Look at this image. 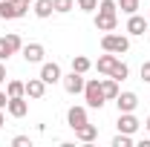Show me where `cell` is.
<instances>
[{"mask_svg": "<svg viewBox=\"0 0 150 147\" xmlns=\"http://www.w3.org/2000/svg\"><path fill=\"white\" fill-rule=\"evenodd\" d=\"M18 49H23V40H20V35H15V32H9V35H0V61L12 58Z\"/></svg>", "mask_w": 150, "mask_h": 147, "instance_id": "cell-5", "label": "cell"}, {"mask_svg": "<svg viewBox=\"0 0 150 147\" xmlns=\"http://www.w3.org/2000/svg\"><path fill=\"white\" fill-rule=\"evenodd\" d=\"M84 101H87V107H93V110H101L104 107V90H101V81L98 78H90L87 84H84Z\"/></svg>", "mask_w": 150, "mask_h": 147, "instance_id": "cell-2", "label": "cell"}, {"mask_svg": "<svg viewBox=\"0 0 150 147\" xmlns=\"http://www.w3.org/2000/svg\"><path fill=\"white\" fill-rule=\"evenodd\" d=\"M43 92H46V81L43 78H29L26 81V95L29 98H43Z\"/></svg>", "mask_w": 150, "mask_h": 147, "instance_id": "cell-11", "label": "cell"}, {"mask_svg": "<svg viewBox=\"0 0 150 147\" xmlns=\"http://www.w3.org/2000/svg\"><path fill=\"white\" fill-rule=\"evenodd\" d=\"M130 144H133V139L127 133H118V136L112 139V147H130Z\"/></svg>", "mask_w": 150, "mask_h": 147, "instance_id": "cell-23", "label": "cell"}, {"mask_svg": "<svg viewBox=\"0 0 150 147\" xmlns=\"http://www.w3.org/2000/svg\"><path fill=\"white\" fill-rule=\"evenodd\" d=\"M127 75H130V69H127V64H121V61H118V64H115V69L110 72V78H115V81H124Z\"/></svg>", "mask_w": 150, "mask_h": 147, "instance_id": "cell-21", "label": "cell"}, {"mask_svg": "<svg viewBox=\"0 0 150 147\" xmlns=\"http://www.w3.org/2000/svg\"><path fill=\"white\" fill-rule=\"evenodd\" d=\"M6 107H9V112H12L15 118H23V115L29 112V104L23 101V95H18V98H9V104H6Z\"/></svg>", "mask_w": 150, "mask_h": 147, "instance_id": "cell-14", "label": "cell"}, {"mask_svg": "<svg viewBox=\"0 0 150 147\" xmlns=\"http://www.w3.org/2000/svg\"><path fill=\"white\" fill-rule=\"evenodd\" d=\"M29 3H32V0H29Z\"/></svg>", "mask_w": 150, "mask_h": 147, "instance_id": "cell-32", "label": "cell"}, {"mask_svg": "<svg viewBox=\"0 0 150 147\" xmlns=\"http://www.w3.org/2000/svg\"><path fill=\"white\" fill-rule=\"evenodd\" d=\"M78 6H81L84 12H95V6H98V3H95V0H78Z\"/></svg>", "mask_w": 150, "mask_h": 147, "instance_id": "cell-26", "label": "cell"}, {"mask_svg": "<svg viewBox=\"0 0 150 147\" xmlns=\"http://www.w3.org/2000/svg\"><path fill=\"white\" fill-rule=\"evenodd\" d=\"M115 64H118V58L112 55V52H107V55H101V58H98V64H95V66H98V72L110 75L112 69H115Z\"/></svg>", "mask_w": 150, "mask_h": 147, "instance_id": "cell-15", "label": "cell"}, {"mask_svg": "<svg viewBox=\"0 0 150 147\" xmlns=\"http://www.w3.org/2000/svg\"><path fill=\"white\" fill-rule=\"evenodd\" d=\"M61 84H64V90L69 92V95H78V92H84V84H87V81H84V75L81 72H69L67 75V78H61Z\"/></svg>", "mask_w": 150, "mask_h": 147, "instance_id": "cell-6", "label": "cell"}, {"mask_svg": "<svg viewBox=\"0 0 150 147\" xmlns=\"http://www.w3.org/2000/svg\"><path fill=\"white\" fill-rule=\"evenodd\" d=\"M101 90H104V98H107V101H115V95H118V81H115V78H104V81H101Z\"/></svg>", "mask_w": 150, "mask_h": 147, "instance_id": "cell-17", "label": "cell"}, {"mask_svg": "<svg viewBox=\"0 0 150 147\" xmlns=\"http://www.w3.org/2000/svg\"><path fill=\"white\" fill-rule=\"evenodd\" d=\"M3 81H6V66L0 64V84H3Z\"/></svg>", "mask_w": 150, "mask_h": 147, "instance_id": "cell-29", "label": "cell"}, {"mask_svg": "<svg viewBox=\"0 0 150 147\" xmlns=\"http://www.w3.org/2000/svg\"><path fill=\"white\" fill-rule=\"evenodd\" d=\"M142 81H144V84H150V61H144V64H142Z\"/></svg>", "mask_w": 150, "mask_h": 147, "instance_id": "cell-27", "label": "cell"}, {"mask_svg": "<svg viewBox=\"0 0 150 147\" xmlns=\"http://www.w3.org/2000/svg\"><path fill=\"white\" fill-rule=\"evenodd\" d=\"M40 78H43L46 84H58L64 75H61V66L52 61V64H43V69H40Z\"/></svg>", "mask_w": 150, "mask_h": 147, "instance_id": "cell-10", "label": "cell"}, {"mask_svg": "<svg viewBox=\"0 0 150 147\" xmlns=\"http://www.w3.org/2000/svg\"><path fill=\"white\" fill-rule=\"evenodd\" d=\"M115 104H118V112H133L139 107V95L136 92H118L115 95Z\"/></svg>", "mask_w": 150, "mask_h": 147, "instance_id": "cell-7", "label": "cell"}, {"mask_svg": "<svg viewBox=\"0 0 150 147\" xmlns=\"http://www.w3.org/2000/svg\"><path fill=\"white\" fill-rule=\"evenodd\" d=\"M29 0H0V20H18L26 15Z\"/></svg>", "mask_w": 150, "mask_h": 147, "instance_id": "cell-3", "label": "cell"}, {"mask_svg": "<svg viewBox=\"0 0 150 147\" xmlns=\"http://www.w3.org/2000/svg\"><path fill=\"white\" fill-rule=\"evenodd\" d=\"M144 127H147V130H150V115H147V124H144Z\"/></svg>", "mask_w": 150, "mask_h": 147, "instance_id": "cell-31", "label": "cell"}, {"mask_svg": "<svg viewBox=\"0 0 150 147\" xmlns=\"http://www.w3.org/2000/svg\"><path fill=\"white\" fill-rule=\"evenodd\" d=\"M43 55H46V52H43L40 43H26V46H23V58H26V64H40Z\"/></svg>", "mask_w": 150, "mask_h": 147, "instance_id": "cell-9", "label": "cell"}, {"mask_svg": "<svg viewBox=\"0 0 150 147\" xmlns=\"http://www.w3.org/2000/svg\"><path fill=\"white\" fill-rule=\"evenodd\" d=\"M75 136H78L81 141H87V144H90V141H95V136H98V130H95L93 124L87 121V124H81V127L75 130Z\"/></svg>", "mask_w": 150, "mask_h": 147, "instance_id": "cell-16", "label": "cell"}, {"mask_svg": "<svg viewBox=\"0 0 150 147\" xmlns=\"http://www.w3.org/2000/svg\"><path fill=\"white\" fill-rule=\"evenodd\" d=\"M6 104H9V95H6V92H0V110H3Z\"/></svg>", "mask_w": 150, "mask_h": 147, "instance_id": "cell-28", "label": "cell"}, {"mask_svg": "<svg viewBox=\"0 0 150 147\" xmlns=\"http://www.w3.org/2000/svg\"><path fill=\"white\" fill-rule=\"evenodd\" d=\"M52 12H55L52 0H35V15H38V18H49Z\"/></svg>", "mask_w": 150, "mask_h": 147, "instance_id": "cell-18", "label": "cell"}, {"mask_svg": "<svg viewBox=\"0 0 150 147\" xmlns=\"http://www.w3.org/2000/svg\"><path fill=\"white\" fill-rule=\"evenodd\" d=\"M67 121H69V127H72V130H78L81 124H87V110H84V107H69Z\"/></svg>", "mask_w": 150, "mask_h": 147, "instance_id": "cell-12", "label": "cell"}, {"mask_svg": "<svg viewBox=\"0 0 150 147\" xmlns=\"http://www.w3.org/2000/svg\"><path fill=\"white\" fill-rule=\"evenodd\" d=\"M12 144H15V147H32V139H29V136H15Z\"/></svg>", "mask_w": 150, "mask_h": 147, "instance_id": "cell-25", "label": "cell"}, {"mask_svg": "<svg viewBox=\"0 0 150 147\" xmlns=\"http://www.w3.org/2000/svg\"><path fill=\"white\" fill-rule=\"evenodd\" d=\"M0 127H3V110H0Z\"/></svg>", "mask_w": 150, "mask_h": 147, "instance_id": "cell-30", "label": "cell"}, {"mask_svg": "<svg viewBox=\"0 0 150 147\" xmlns=\"http://www.w3.org/2000/svg\"><path fill=\"white\" fill-rule=\"evenodd\" d=\"M101 49L104 52H112V55H124L127 49H130V40L124 35H112V32H107V35L101 37Z\"/></svg>", "mask_w": 150, "mask_h": 147, "instance_id": "cell-4", "label": "cell"}, {"mask_svg": "<svg viewBox=\"0 0 150 147\" xmlns=\"http://www.w3.org/2000/svg\"><path fill=\"white\" fill-rule=\"evenodd\" d=\"M147 26H150V20L139 18V15H130V20H127V32H130V35H144Z\"/></svg>", "mask_w": 150, "mask_h": 147, "instance_id": "cell-13", "label": "cell"}, {"mask_svg": "<svg viewBox=\"0 0 150 147\" xmlns=\"http://www.w3.org/2000/svg\"><path fill=\"white\" fill-rule=\"evenodd\" d=\"M6 95H9V98L26 95V84H20V81H9V87H6Z\"/></svg>", "mask_w": 150, "mask_h": 147, "instance_id": "cell-19", "label": "cell"}, {"mask_svg": "<svg viewBox=\"0 0 150 147\" xmlns=\"http://www.w3.org/2000/svg\"><path fill=\"white\" fill-rule=\"evenodd\" d=\"M72 69L84 75L87 69H90V58H84V55H75V58H72Z\"/></svg>", "mask_w": 150, "mask_h": 147, "instance_id": "cell-20", "label": "cell"}, {"mask_svg": "<svg viewBox=\"0 0 150 147\" xmlns=\"http://www.w3.org/2000/svg\"><path fill=\"white\" fill-rule=\"evenodd\" d=\"M136 9H139V0H121V12L124 15H136Z\"/></svg>", "mask_w": 150, "mask_h": 147, "instance_id": "cell-24", "label": "cell"}, {"mask_svg": "<svg viewBox=\"0 0 150 147\" xmlns=\"http://www.w3.org/2000/svg\"><path fill=\"white\" fill-rule=\"evenodd\" d=\"M136 130H139V118H136L133 112H118V133L133 136Z\"/></svg>", "mask_w": 150, "mask_h": 147, "instance_id": "cell-8", "label": "cell"}, {"mask_svg": "<svg viewBox=\"0 0 150 147\" xmlns=\"http://www.w3.org/2000/svg\"><path fill=\"white\" fill-rule=\"evenodd\" d=\"M52 6H55V12H61V15L72 12V0H52Z\"/></svg>", "mask_w": 150, "mask_h": 147, "instance_id": "cell-22", "label": "cell"}, {"mask_svg": "<svg viewBox=\"0 0 150 147\" xmlns=\"http://www.w3.org/2000/svg\"><path fill=\"white\" fill-rule=\"evenodd\" d=\"M147 20H150V18H147Z\"/></svg>", "mask_w": 150, "mask_h": 147, "instance_id": "cell-33", "label": "cell"}, {"mask_svg": "<svg viewBox=\"0 0 150 147\" xmlns=\"http://www.w3.org/2000/svg\"><path fill=\"white\" fill-rule=\"evenodd\" d=\"M115 0H101L98 3V15H95V29L98 32H115L118 18H115Z\"/></svg>", "mask_w": 150, "mask_h": 147, "instance_id": "cell-1", "label": "cell"}]
</instances>
